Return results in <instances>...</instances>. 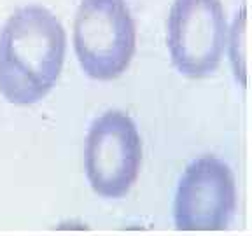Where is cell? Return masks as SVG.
<instances>
[{
    "instance_id": "1",
    "label": "cell",
    "mask_w": 252,
    "mask_h": 236,
    "mask_svg": "<svg viewBox=\"0 0 252 236\" xmlns=\"http://www.w3.org/2000/svg\"><path fill=\"white\" fill-rule=\"evenodd\" d=\"M67 53L60 20L42 5L14 12L0 30V93L14 105L42 100L58 81Z\"/></svg>"
},
{
    "instance_id": "2",
    "label": "cell",
    "mask_w": 252,
    "mask_h": 236,
    "mask_svg": "<svg viewBox=\"0 0 252 236\" xmlns=\"http://www.w3.org/2000/svg\"><path fill=\"white\" fill-rule=\"evenodd\" d=\"M137 30L125 0H83L75 12L74 49L88 77L118 79L130 67Z\"/></svg>"
},
{
    "instance_id": "3",
    "label": "cell",
    "mask_w": 252,
    "mask_h": 236,
    "mask_svg": "<svg viewBox=\"0 0 252 236\" xmlns=\"http://www.w3.org/2000/svg\"><path fill=\"white\" fill-rule=\"evenodd\" d=\"M228 21L220 0H173L166 23L172 63L189 79L217 70L228 46Z\"/></svg>"
},
{
    "instance_id": "4",
    "label": "cell",
    "mask_w": 252,
    "mask_h": 236,
    "mask_svg": "<svg viewBox=\"0 0 252 236\" xmlns=\"http://www.w3.org/2000/svg\"><path fill=\"white\" fill-rule=\"evenodd\" d=\"M142 165V140L137 124L125 112L110 110L93 121L86 138L84 168L91 189L118 200L130 193Z\"/></svg>"
},
{
    "instance_id": "5",
    "label": "cell",
    "mask_w": 252,
    "mask_h": 236,
    "mask_svg": "<svg viewBox=\"0 0 252 236\" xmlns=\"http://www.w3.org/2000/svg\"><path fill=\"white\" fill-rule=\"evenodd\" d=\"M236 210V185L233 172L216 156L194 159L182 173L173 220L179 231H222Z\"/></svg>"
}]
</instances>
